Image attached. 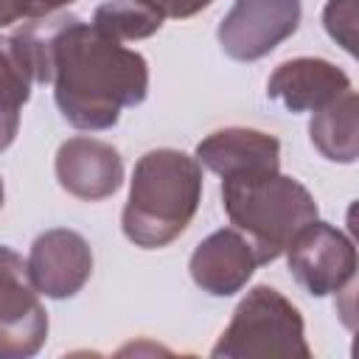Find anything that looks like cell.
Here are the masks:
<instances>
[{
  "label": "cell",
  "mask_w": 359,
  "mask_h": 359,
  "mask_svg": "<svg viewBox=\"0 0 359 359\" xmlns=\"http://www.w3.org/2000/svg\"><path fill=\"white\" fill-rule=\"evenodd\" d=\"M36 65V84H53L62 118L76 129H109L149 95V62L79 17H36L20 28Z\"/></svg>",
  "instance_id": "6da1fadb"
},
{
  "label": "cell",
  "mask_w": 359,
  "mask_h": 359,
  "mask_svg": "<svg viewBox=\"0 0 359 359\" xmlns=\"http://www.w3.org/2000/svg\"><path fill=\"white\" fill-rule=\"evenodd\" d=\"M202 199L196 157L177 149L146 151L132 171L129 199L121 216L123 236L143 250H160L180 238Z\"/></svg>",
  "instance_id": "7a4b0ae2"
},
{
  "label": "cell",
  "mask_w": 359,
  "mask_h": 359,
  "mask_svg": "<svg viewBox=\"0 0 359 359\" xmlns=\"http://www.w3.org/2000/svg\"><path fill=\"white\" fill-rule=\"evenodd\" d=\"M222 205L230 224L255 250L258 264L286 252L292 238L317 219V202L309 188L280 171L222 180Z\"/></svg>",
  "instance_id": "3957f363"
},
{
  "label": "cell",
  "mask_w": 359,
  "mask_h": 359,
  "mask_svg": "<svg viewBox=\"0 0 359 359\" xmlns=\"http://www.w3.org/2000/svg\"><path fill=\"white\" fill-rule=\"evenodd\" d=\"M210 353L238 359H309L311 348L306 342V328L297 306L278 289L261 283L252 286L236 306L230 325L222 331Z\"/></svg>",
  "instance_id": "277c9868"
},
{
  "label": "cell",
  "mask_w": 359,
  "mask_h": 359,
  "mask_svg": "<svg viewBox=\"0 0 359 359\" xmlns=\"http://www.w3.org/2000/svg\"><path fill=\"white\" fill-rule=\"evenodd\" d=\"M294 280L314 297L342 292L356 275L353 241L328 222H309L286 247Z\"/></svg>",
  "instance_id": "5b68a950"
},
{
  "label": "cell",
  "mask_w": 359,
  "mask_h": 359,
  "mask_svg": "<svg viewBox=\"0 0 359 359\" xmlns=\"http://www.w3.org/2000/svg\"><path fill=\"white\" fill-rule=\"evenodd\" d=\"M48 337V311L31 286L22 258L0 247V359L34 356Z\"/></svg>",
  "instance_id": "8992f818"
},
{
  "label": "cell",
  "mask_w": 359,
  "mask_h": 359,
  "mask_svg": "<svg viewBox=\"0 0 359 359\" xmlns=\"http://www.w3.org/2000/svg\"><path fill=\"white\" fill-rule=\"evenodd\" d=\"M300 25V0H236L219 22L216 39L236 62H255L272 53Z\"/></svg>",
  "instance_id": "52a82bcc"
},
{
  "label": "cell",
  "mask_w": 359,
  "mask_h": 359,
  "mask_svg": "<svg viewBox=\"0 0 359 359\" xmlns=\"http://www.w3.org/2000/svg\"><path fill=\"white\" fill-rule=\"evenodd\" d=\"M25 272L31 286L53 300L73 297L93 275V250L87 238L67 227L45 230L34 238Z\"/></svg>",
  "instance_id": "ba28073f"
},
{
  "label": "cell",
  "mask_w": 359,
  "mask_h": 359,
  "mask_svg": "<svg viewBox=\"0 0 359 359\" xmlns=\"http://www.w3.org/2000/svg\"><path fill=\"white\" fill-rule=\"evenodd\" d=\"M56 180L59 185L84 202H101L112 196L123 182V160L112 143L76 135L56 149Z\"/></svg>",
  "instance_id": "9c48e42d"
},
{
  "label": "cell",
  "mask_w": 359,
  "mask_h": 359,
  "mask_svg": "<svg viewBox=\"0 0 359 359\" xmlns=\"http://www.w3.org/2000/svg\"><path fill=\"white\" fill-rule=\"evenodd\" d=\"M196 163L222 180L252 177L280 168V140L250 126H227L210 132L196 146Z\"/></svg>",
  "instance_id": "30bf717a"
},
{
  "label": "cell",
  "mask_w": 359,
  "mask_h": 359,
  "mask_svg": "<svg viewBox=\"0 0 359 359\" xmlns=\"http://www.w3.org/2000/svg\"><path fill=\"white\" fill-rule=\"evenodd\" d=\"M255 266H261L255 250L236 227L210 233L205 241L196 244L188 261L194 283L213 297H230L241 292L252 278Z\"/></svg>",
  "instance_id": "8fae6325"
},
{
  "label": "cell",
  "mask_w": 359,
  "mask_h": 359,
  "mask_svg": "<svg viewBox=\"0 0 359 359\" xmlns=\"http://www.w3.org/2000/svg\"><path fill=\"white\" fill-rule=\"evenodd\" d=\"M348 90V73L317 56L286 59L272 70L266 81V95L280 101L289 112H317Z\"/></svg>",
  "instance_id": "7c38bea8"
},
{
  "label": "cell",
  "mask_w": 359,
  "mask_h": 359,
  "mask_svg": "<svg viewBox=\"0 0 359 359\" xmlns=\"http://www.w3.org/2000/svg\"><path fill=\"white\" fill-rule=\"evenodd\" d=\"M34 84V62L22 36H0V151H6L20 132V112Z\"/></svg>",
  "instance_id": "4fadbf2b"
},
{
  "label": "cell",
  "mask_w": 359,
  "mask_h": 359,
  "mask_svg": "<svg viewBox=\"0 0 359 359\" xmlns=\"http://www.w3.org/2000/svg\"><path fill=\"white\" fill-rule=\"evenodd\" d=\"M356 109H359V98L353 90H348L314 112V118L309 123V137L325 160H334V163L356 160V154H359Z\"/></svg>",
  "instance_id": "5bb4252c"
},
{
  "label": "cell",
  "mask_w": 359,
  "mask_h": 359,
  "mask_svg": "<svg viewBox=\"0 0 359 359\" xmlns=\"http://www.w3.org/2000/svg\"><path fill=\"white\" fill-rule=\"evenodd\" d=\"M93 25L121 42H129V39L151 36L154 31H160L163 20L135 0H107L95 8Z\"/></svg>",
  "instance_id": "9a60e30c"
},
{
  "label": "cell",
  "mask_w": 359,
  "mask_h": 359,
  "mask_svg": "<svg viewBox=\"0 0 359 359\" xmlns=\"http://www.w3.org/2000/svg\"><path fill=\"white\" fill-rule=\"evenodd\" d=\"M328 36L348 53H356V0H328L323 11Z\"/></svg>",
  "instance_id": "2e32d148"
},
{
  "label": "cell",
  "mask_w": 359,
  "mask_h": 359,
  "mask_svg": "<svg viewBox=\"0 0 359 359\" xmlns=\"http://www.w3.org/2000/svg\"><path fill=\"white\" fill-rule=\"evenodd\" d=\"M135 3L146 6L160 20H185V17H194L202 8H208L213 0H135Z\"/></svg>",
  "instance_id": "e0dca14e"
},
{
  "label": "cell",
  "mask_w": 359,
  "mask_h": 359,
  "mask_svg": "<svg viewBox=\"0 0 359 359\" xmlns=\"http://www.w3.org/2000/svg\"><path fill=\"white\" fill-rule=\"evenodd\" d=\"M25 20V0H0V28Z\"/></svg>",
  "instance_id": "ac0fdd59"
},
{
  "label": "cell",
  "mask_w": 359,
  "mask_h": 359,
  "mask_svg": "<svg viewBox=\"0 0 359 359\" xmlns=\"http://www.w3.org/2000/svg\"><path fill=\"white\" fill-rule=\"evenodd\" d=\"M3 199H6V188H3V180H0V208H3Z\"/></svg>",
  "instance_id": "d6986e66"
}]
</instances>
